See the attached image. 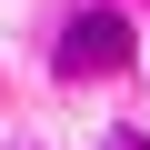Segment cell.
Here are the masks:
<instances>
[{
  "label": "cell",
  "instance_id": "cell-2",
  "mask_svg": "<svg viewBox=\"0 0 150 150\" xmlns=\"http://www.w3.org/2000/svg\"><path fill=\"white\" fill-rule=\"evenodd\" d=\"M120 150H150V140H140V130H120Z\"/></svg>",
  "mask_w": 150,
  "mask_h": 150
},
{
  "label": "cell",
  "instance_id": "cell-1",
  "mask_svg": "<svg viewBox=\"0 0 150 150\" xmlns=\"http://www.w3.org/2000/svg\"><path fill=\"white\" fill-rule=\"evenodd\" d=\"M130 60H140V30L120 10H80L60 30V80H110V70H130Z\"/></svg>",
  "mask_w": 150,
  "mask_h": 150
}]
</instances>
